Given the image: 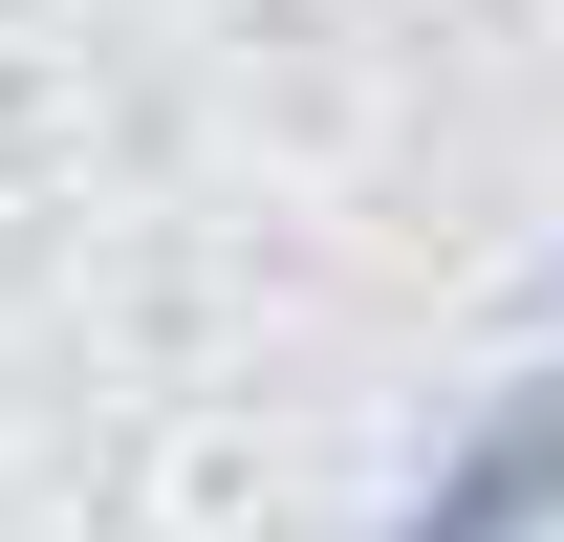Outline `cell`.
I'll use <instances>...</instances> for the list:
<instances>
[{
  "instance_id": "cell-1",
  "label": "cell",
  "mask_w": 564,
  "mask_h": 542,
  "mask_svg": "<svg viewBox=\"0 0 564 542\" xmlns=\"http://www.w3.org/2000/svg\"><path fill=\"white\" fill-rule=\"evenodd\" d=\"M391 542H564V347L521 369V391H478V412L413 456Z\"/></svg>"
}]
</instances>
